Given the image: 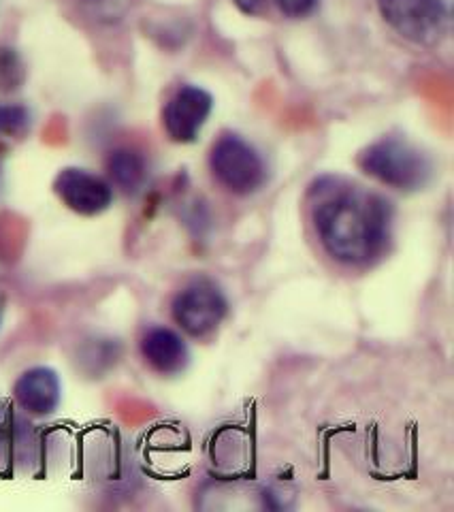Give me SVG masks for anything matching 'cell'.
Masks as SVG:
<instances>
[{
    "instance_id": "obj_16",
    "label": "cell",
    "mask_w": 454,
    "mask_h": 512,
    "mask_svg": "<svg viewBox=\"0 0 454 512\" xmlns=\"http://www.w3.org/2000/svg\"><path fill=\"white\" fill-rule=\"evenodd\" d=\"M0 320H3V308H0Z\"/></svg>"
},
{
    "instance_id": "obj_14",
    "label": "cell",
    "mask_w": 454,
    "mask_h": 512,
    "mask_svg": "<svg viewBox=\"0 0 454 512\" xmlns=\"http://www.w3.org/2000/svg\"><path fill=\"white\" fill-rule=\"evenodd\" d=\"M275 5L288 18H305L318 7V0H275Z\"/></svg>"
},
{
    "instance_id": "obj_8",
    "label": "cell",
    "mask_w": 454,
    "mask_h": 512,
    "mask_svg": "<svg viewBox=\"0 0 454 512\" xmlns=\"http://www.w3.org/2000/svg\"><path fill=\"white\" fill-rule=\"evenodd\" d=\"M13 397L15 404L20 406L28 416H45L54 414L62 402V382L56 370L47 365L30 367L22 372L20 378L13 384Z\"/></svg>"
},
{
    "instance_id": "obj_5",
    "label": "cell",
    "mask_w": 454,
    "mask_h": 512,
    "mask_svg": "<svg viewBox=\"0 0 454 512\" xmlns=\"http://www.w3.org/2000/svg\"><path fill=\"white\" fill-rule=\"evenodd\" d=\"M173 320L192 338H207L214 333L229 312V299L222 288L209 278L186 284L171 303Z\"/></svg>"
},
{
    "instance_id": "obj_6",
    "label": "cell",
    "mask_w": 454,
    "mask_h": 512,
    "mask_svg": "<svg viewBox=\"0 0 454 512\" xmlns=\"http://www.w3.org/2000/svg\"><path fill=\"white\" fill-rule=\"evenodd\" d=\"M54 192L64 207L79 216H101L113 203V186L88 169L67 167L54 180Z\"/></svg>"
},
{
    "instance_id": "obj_3",
    "label": "cell",
    "mask_w": 454,
    "mask_h": 512,
    "mask_svg": "<svg viewBox=\"0 0 454 512\" xmlns=\"http://www.w3.org/2000/svg\"><path fill=\"white\" fill-rule=\"evenodd\" d=\"M209 169L214 178L233 195H252L267 182L263 156L243 137L224 133L209 152Z\"/></svg>"
},
{
    "instance_id": "obj_9",
    "label": "cell",
    "mask_w": 454,
    "mask_h": 512,
    "mask_svg": "<svg viewBox=\"0 0 454 512\" xmlns=\"http://www.w3.org/2000/svg\"><path fill=\"white\" fill-rule=\"evenodd\" d=\"M143 361L160 376H180L190 363V350L180 333L154 325L145 329L139 342Z\"/></svg>"
},
{
    "instance_id": "obj_15",
    "label": "cell",
    "mask_w": 454,
    "mask_h": 512,
    "mask_svg": "<svg viewBox=\"0 0 454 512\" xmlns=\"http://www.w3.org/2000/svg\"><path fill=\"white\" fill-rule=\"evenodd\" d=\"M269 0H235V5L239 7V11L248 13V15H261L265 11Z\"/></svg>"
},
{
    "instance_id": "obj_13",
    "label": "cell",
    "mask_w": 454,
    "mask_h": 512,
    "mask_svg": "<svg viewBox=\"0 0 454 512\" xmlns=\"http://www.w3.org/2000/svg\"><path fill=\"white\" fill-rule=\"evenodd\" d=\"M24 82V64L11 47H0V92H11Z\"/></svg>"
},
{
    "instance_id": "obj_4",
    "label": "cell",
    "mask_w": 454,
    "mask_h": 512,
    "mask_svg": "<svg viewBox=\"0 0 454 512\" xmlns=\"http://www.w3.org/2000/svg\"><path fill=\"white\" fill-rule=\"evenodd\" d=\"M384 22L416 45H437L450 28L444 0H378Z\"/></svg>"
},
{
    "instance_id": "obj_7",
    "label": "cell",
    "mask_w": 454,
    "mask_h": 512,
    "mask_svg": "<svg viewBox=\"0 0 454 512\" xmlns=\"http://www.w3.org/2000/svg\"><path fill=\"white\" fill-rule=\"evenodd\" d=\"M212 94L199 86H182L162 109V126L175 143L197 141L212 116Z\"/></svg>"
},
{
    "instance_id": "obj_12",
    "label": "cell",
    "mask_w": 454,
    "mask_h": 512,
    "mask_svg": "<svg viewBox=\"0 0 454 512\" xmlns=\"http://www.w3.org/2000/svg\"><path fill=\"white\" fill-rule=\"evenodd\" d=\"M32 116L28 107L20 103L0 105V135L5 137H24L30 131Z\"/></svg>"
},
{
    "instance_id": "obj_1",
    "label": "cell",
    "mask_w": 454,
    "mask_h": 512,
    "mask_svg": "<svg viewBox=\"0 0 454 512\" xmlns=\"http://www.w3.org/2000/svg\"><path fill=\"white\" fill-rule=\"evenodd\" d=\"M314 229L331 259L348 267H365L391 242V203L363 186L322 180L314 188Z\"/></svg>"
},
{
    "instance_id": "obj_2",
    "label": "cell",
    "mask_w": 454,
    "mask_h": 512,
    "mask_svg": "<svg viewBox=\"0 0 454 512\" xmlns=\"http://www.w3.org/2000/svg\"><path fill=\"white\" fill-rule=\"evenodd\" d=\"M359 167L384 186L395 190H420L433 175L431 158L408 139L384 137L367 146L359 156Z\"/></svg>"
},
{
    "instance_id": "obj_11",
    "label": "cell",
    "mask_w": 454,
    "mask_h": 512,
    "mask_svg": "<svg viewBox=\"0 0 454 512\" xmlns=\"http://www.w3.org/2000/svg\"><path fill=\"white\" fill-rule=\"evenodd\" d=\"M120 357V346L113 340H92L88 348L81 352L79 361L84 363L86 370L92 374H103V370L111 367Z\"/></svg>"
},
{
    "instance_id": "obj_10",
    "label": "cell",
    "mask_w": 454,
    "mask_h": 512,
    "mask_svg": "<svg viewBox=\"0 0 454 512\" xmlns=\"http://www.w3.org/2000/svg\"><path fill=\"white\" fill-rule=\"evenodd\" d=\"M109 184L124 192H137L148 175L145 158L133 148H118L107 158Z\"/></svg>"
}]
</instances>
